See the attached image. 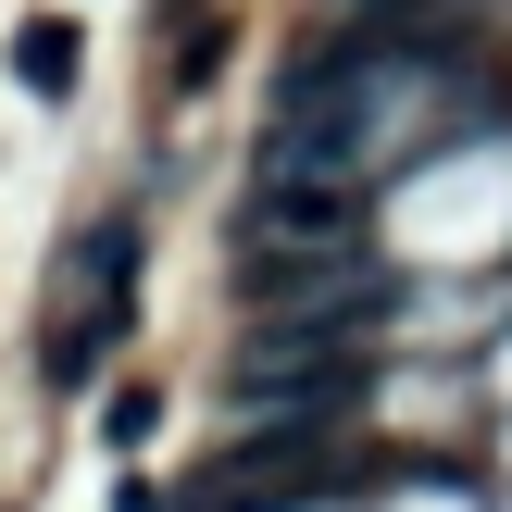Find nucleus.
<instances>
[{"label": "nucleus", "instance_id": "7ed1b4c3", "mask_svg": "<svg viewBox=\"0 0 512 512\" xmlns=\"http://www.w3.org/2000/svg\"><path fill=\"white\" fill-rule=\"evenodd\" d=\"M13 75H25V88H75V25H25V38H13Z\"/></svg>", "mask_w": 512, "mask_h": 512}, {"label": "nucleus", "instance_id": "20e7f679", "mask_svg": "<svg viewBox=\"0 0 512 512\" xmlns=\"http://www.w3.org/2000/svg\"><path fill=\"white\" fill-rule=\"evenodd\" d=\"M150 425H163V400H150V388H125V400H113V450H138Z\"/></svg>", "mask_w": 512, "mask_h": 512}, {"label": "nucleus", "instance_id": "f03ea898", "mask_svg": "<svg viewBox=\"0 0 512 512\" xmlns=\"http://www.w3.org/2000/svg\"><path fill=\"white\" fill-rule=\"evenodd\" d=\"M350 213H363L350 188H288V175H263V188H250V250H338Z\"/></svg>", "mask_w": 512, "mask_h": 512}, {"label": "nucleus", "instance_id": "f257e3e1", "mask_svg": "<svg viewBox=\"0 0 512 512\" xmlns=\"http://www.w3.org/2000/svg\"><path fill=\"white\" fill-rule=\"evenodd\" d=\"M300 488H313V425H263V438L225 450L213 475H188L175 512H300Z\"/></svg>", "mask_w": 512, "mask_h": 512}]
</instances>
